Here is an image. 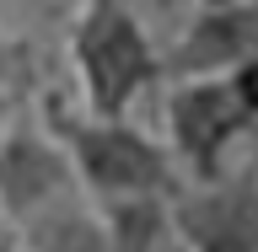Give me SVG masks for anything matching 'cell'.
Returning a JSON list of instances; mask_svg holds the SVG:
<instances>
[{
  "mask_svg": "<svg viewBox=\"0 0 258 252\" xmlns=\"http://www.w3.org/2000/svg\"><path fill=\"white\" fill-rule=\"evenodd\" d=\"M172 236L183 252H258V188L247 166L172 193Z\"/></svg>",
  "mask_w": 258,
  "mask_h": 252,
  "instance_id": "5",
  "label": "cell"
},
{
  "mask_svg": "<svg viewBox=\"0 0 258 252\" xmlns=\"http://www.w3.org/2000/svg\"><path fill=\"white\" fill-rule=\"evenodd\" d=\"M70 75L76 102L102 118H129L161 80V48L129 0H81L70 22Z\"/></svg>",
  "mask_w": 258,
  "mask_h": 252,
  "instance_id": "3",
  "label": "cell"
},
{
  "mask_svg": "<svg viewBox=\"0 0 258 252\" xmlns=\"http://www.w3.org/2000/svg\"><path fill=\"white\" fill-rule=\"evenodd\" d=\"M242 166H247V177H253V188H258V140H253V150L242 156Z\"/></svg>",
  "mask_w": 258,
  "mask_h": 252,
  "instance_id": "9",
  "label": "cell"
},
{
  "mask_svg": "<svg viewBox=\"0 0 258 252\" xmlns=\"http://www.w3.org/2000/svg\"><path fill=\"white\" fill-rule=\"evenodd\" d=\"M22 108H27V97L16 92L11 80H0V140H6V129H11V118H16Z\"/></svg>",
  "mask_w": 258,
  "mask_h": 252,
  "instance_id": "8",
  "label": "cell"
},
{
  "mask_svg": "<svg viewBox=\"0 0 258 252\" xmlns=\"http://www.w3.org/2000/svg\"><path fill=\"white\" fill-rule=\"evenodd\" d=\"M70 199H86L70 172V156L59 150V140L43 129V118L27 102L0 140V225L16 231Z\"/></svg>",
  "mask_w": 258,
  "mask_h": 252,
  "instance_id": "4",
  "label": "cell"
},
{
  "mask_svg": "<svg viewBox=\"0 0 258 252\" xmlns=\"http://www.w3.org/2000/svg\"><path fill=\"white\" fill-rule=\"evenodd\" d=\"M258 140V59L221 75L167 80L161 97V145L183 183H215Z\"/></svg>",
  "mask_w": 258,
  "mask_h": 252,
  "instance_id": "1",
  "label": "cell"
},
{
  "mask_svg": "<svg viewBox=\"0 0 258 252\" xmlns=\"http://www.w3.org/2000/svg\"><path fill=\"white\" fill-rule=\"evenodd\" d=\"M242 59H258V0H210L161 48V80L221 75Z\"/></svg>",
  "mask_w": 258,
  "mask_h": 252,
  "instance_id": "6",
  "label": "cell"
},
{
  "mask_svg": "<svg viewBox=\"0 0 258 252\" xmlns=\"http://www.w3.org/2000/svg\"><path fill=\"white\" fill-rule=\"evenodd\" d=\"M0 252H11V231L6 225H0Z\"/></svg>",
  "mask_w": 258,
  "mask_h": 252,
  "instance_id": "10",
  "label": "cell"
},
{
  "mask_svg": "<svg viewBox=\"0 0 258 252\" xmlns=\"http://www.w3.org/2000/svg\"><path fill=\"white\" fill-rule=\"evenodd\" d=\"M32 113L43 118V129L70 156V172H76L81 193L92 204L97 199H124V193H177L183 188L167 145L156 134H145L135 118L86 113L76 97H59V92H43L32 102Z\"/></svg>",
  "mask_w": 258,
  "mask_h": 252,
  "instance_id": "2",
  "label": "cell"
},
{
  "mask_svg": "<svg viewBox=\"0 0 258 252\" xmlns=\"http://www.w3.org/2000/svg\"><path fill=\"white\" fill-rule=\"evenodd\" d=\"M97 225L108 236V252H161L172 247V193H124L97 199Z\"/></svg>",
  "mask_w": 258,
  "mask_h": 252,
  "instance_id": "7",
  "label": "cell"
},
{
  "mask_svg": "<svg viewBox=\"0 0 258 252\" xmlns=\"http://www.w3.org/2000/svg\"><path fill=\"white\" fill-rule=\"evenodd\" d=\"M161 252H183V247H177V241H172V247H161Z\"/></svg>",
  "mask_w": 258,
  "mask_h": 252,
  "instance_id": "11",
  "label": "cell"
}]
</instances>
